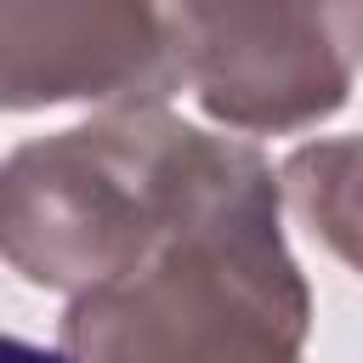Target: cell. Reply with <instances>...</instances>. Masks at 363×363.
<instances>
[{"mask_svg":"<svg viewBox=\"0 0 363 363\" xmlns=\"http://www.w3.org/2000/svg\"><path fill=\"white\" fill-rule=\"evenodd\" d=\"M187 79L164 6L130 0H6L0 6V102L11 113L51 102H102L108 113L159 108Z\"/></svg>","mask_w":363,"mask_h":363,"instance_id":"cell-4","label":"cell"},{"mask_svg":"<svg viewBox=\"0 0 363 363\" xmlns=\"http://www.w3.org/2000/svg\"><path fill=\"white\" fill-rule=\"evenodd\" d=\"M187 85L233 130L329 119L363 62V6H170Z\"/></svg>","mask_w":363,"mask_h":363,"instance_id":"cell-3","label":"cell"},{"mask_svg":"<svg viewBox=\"0 0 363 363\" xmlns=\"http://www.w3.org/2000/svg\"><path fill=\"white\" fill-rule=\"evenodd\" d=\"M306 278L278 227L272 164L216 136L170 233L113 284L74 295L68 363H301Z\"/></svg>","mask_w":363,"mask_h":363,"instance_id":"cell-1","label":"cell"},{"mask_svg":"<svg viewBox=\"0 0 363 363\" xmlns=\"http://www.w3.org/2000/svg\"><path fill=\"white\" fill-rule=\"evenodd\" d=\"M284 193L301 221L363 272V136L306 142L284 159Z\"/></svg>","mask_w":363,"mask_h":363,"instance_id":"cell-5","label":"cell"},{"mask_svg":"<svg viewBox=\"0 0 363 363\" xmlns=\"http://www.w3.org/2000/svg\"><path fill=\"white\" fill-rule=\"evenodd\" d=\"M210 130L130 108L28 142L0 170V244L40 289H102L130 272L187 210Z\"/></svg>","mask_w":363,"mask_h":363,"instance_id":"cell-2","label":"cell"},{"mask_svg":"<svg viewBox=\"0 0 363 363\" xmlns=\"http://www.w3.org/2000/svg\"><path fill=\"white\" fill-rule=\"evenodd\" d=\"M6 357H11V363H68V357H51V352H34L28 340H11V346H6Z\"/></svg>","mask_w":363,"mask_h":363,"instance_id":"cell-6","label":"cell"}]
</instances>
